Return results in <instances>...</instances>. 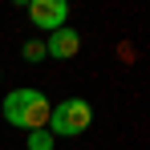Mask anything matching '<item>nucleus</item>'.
Instances as JSON below:
<instances>
[{
	"mask_svg": "<svg viewBox=\"0 0 150 150\" xmlns=\"http://www.w3.org/2000/svg\"><path fill=\"white\" fill-rule=\"evenodd\" d=\"M4 122L16 126V130H49V118H53V101L41 93V89H12L4 105H0Z\"/></svg>",
	"mask_w": 150,
	"mask_h": 150,
	"instance_id": "f257e3e1",
	"label": "nucleus"
},
{
	"mask_svg": "<svg viewBox=\"0 0 150 150\" xmlns=\"http://www.w3.org/2000/svg\"><path fill=\"white\" fill-rule=\"evenodd\" d=\"M93 122V110H89V101L81 98H69L61 101V105H53V118H49V134H61V138H77V134H85Z\"/></svg>",
	"mask_w": 150,
	"mask_h": 150,
	"instance_id": "f03ea898",
	"label": "nucleus"
},
{
	"mask_svg": "<svg viewBox=\"0 0 150 150\" xmlns=\"http://www.w3.org/2000/svg\"><path fill=\"white\" fill-rule=\"evenodd\" d=\"M65 16H69V4H65V0H33V4H28V21L41 28V33L65 28Z\"/></svg>",
	"mask_w": 150,
	"mask_h": 150,
	"instance_id": "7ed1b4c3",
	"label": "nucleus"
},
{
	"mask_svg": "<svg viewBox=\"0 0 150 150\" xmlns=\"http://www.w3.org/2000/svg\"><path fill=\"white\" fill-rule=\"evenodd\" d=\"M77 49H81V33H77V28H69V25L45 37V57L65 61V57H77Z\"/></svg>",
	"mask_w": 150,
	"mask_h": 150,
	"instance_id": "20e7f679",
	"label": "nucleus"
},
{
	"mask_svg": "<svg viewBox=\"0 0 150 150\" xmlns=\"http://www.w3.org/2000/svg\"><path fill=\"white\" fill-rule=\"evenodd\" d=\"M28 150H53V134L49 130H33L28 134Z\"/></svg>",
	"mask_w": 150,
	"mask_h": 150,
	"instance_id": "39448f33",
	"label": "nucleus"
},
{
	"mask_svg": "<svg viewBox=\"0 0 150 150\" xmlns=\"http://www.w3.org/2000/svg\"><path fill=\"white\" fill-rule=\"evenodd\" d=\"M25 57H28V61H41V57H45V41H28V45H25Z\"/></svg>",
	"mask_w": 150,
	"mask_h": 150,
	"instance_id": "423d86ee",
	"label": "nucleus"
}]
</instances>
